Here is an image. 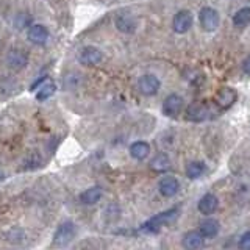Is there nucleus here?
Instances as JSON below:
<instances>
[{"label": "nucleus", "instance_id": "19", "mask_svg": "<svg viewBox=\"0 0 250 250\" xmlns=\"http://www.w3.org/2000/svg\"><path fill=\"white\" fill-rule=\"evenodd\" d=\"M116 27L119 28L122 33H133V31L136 30V22L131 16L121 14L116 18Z\"/></svg>", "mask_w": 250, "mask_h": 250}, {"label": "nucleus", "instance_id": "7", "mask_svg": "<svg viewBox=\"0 0 250 250\" xmlns=\"http://www.w3.org/2000/svg\"><path fill=\"white\" fill-rule=\"evenodd\" d=\"M183 105H185V102H183L182 96H178V94H170V96H167L163 102V113L166 116L174 117L182 111Z\"/></svg>", "mask_w": 250, "mask_h": 250}, {"label": "nucleus", "instance_id": "6", "mask_svg": "<svg viewBox=\"0 0 250 250\" xmlns=\"http://www.w3.org/2000/svg\"><path fill=\"white\" fill-rule=\"evenodd\" d=\"M80 62L86 67H94L102 62L104 60V53H102L97 47H84L80 52V57H78Z\"/></svg>", "mask_w": 250, "mask_h": 250}, {"label": "nucleus", "instance_id": "12", "mask_svg": "<svg viewBox=\"0 0 250 250\" xmlns=\"http://www.w3.org/2000/svg\"><path fill=\"white\" fill-rule=\"evenodd\" d=\"M178 188H180L178 180L172 175L163 177L158 183V191L163 197H174V195L178 192Z\"/></svg>", "mask_w": 250, "mask_h": 250}, {"label": "nucleus", "instance_id": "15", "mask_svg": "<svg viewBox=\"0 0 250 250\" xmlns=\"http://www.w3.org/2000/svg\"><path fill=\"white\" fill-rule=\"evenodd\" d=\"M102 195H104L102 188L92 186V188H88V189H84L80 194V202L83 203V205H96V203L102 199Z\"/></svg>", "mask_w": 250, "mask_h": 250}, {"label": "nucleus", "instance_id": "5", "mask_svg": "<svg viewBox=\"0 0 250 250\" xmlns=\"http://www.w3.org/2000/svg\"><path fill=\"white\" fill-rule=\"evenodd\" d=\"M209 108L207 104H202V102H194L186 109V117L192 122H203L209 117Z\"/></svg>", "mask_w": 250, "mask_h": 250}, {"label": "nucleus", "instance_id": "16", "mask_svg": "<svg viewBox=\"0 0 250 250\" xmlns=\"http://www.w3.org/2000/svg\"><path fill=\"white\" fill-rule=\"evenodd\" d=\"M55 91H57V84H55L53 80H50V78H45V80L41 84H39V88H38V91L35 94V97L39 102H44L49 97H52L53 94H55Z\"/></svg>", "mask_w": 250, "mask_h": 250}, {"label": "nucleus", "instance_id": "13", "mask_svg": "<svg viewBox=\"0 0 250 250\" xmlns=\"http://www.w3.org/2000/svg\"><path fill=\"white\" fill-rule=\"evenodd\" d=\"M217 205H219L217 197H216L214 194L208 192V194H205V195H203V197L199 200L197 208H199V211H200V214H203V216H209V214H213L214 211L217 209Z\"/></svg>", "mask_w": 250, "mask_h": 250}, {"label": "nucleus", "instance_id": "24", "mask_svg": "<svg viewBox=\"0 0 250 250\" xmlns=\"http://www.w3.org/2000/svg\"><path fill=\"white\" fill-rule=\"evenodd\" d=\"M238 247L239 250H250V230L242 233V236L238 242Z\"/></svg>", "mask_w": 250, "mask_h": 250}, {"label": "nucleus", "instance_id": "17", "mask_svg": "<svg viewBox=\"0 0 250 250\" xmlns=\"http://www.w3.org/2000/svg\"><path fill=\"white\" fill-rule=\"evenodd\" d=\"M148 153H150V146H148L146 141H136L130 146V155L135 160H146Z\"/></svg>", "mask_w": 250, "mask_h": 250}, {"label": "nucleus", "instance_id": "21", "mask_svg": "<svg viewBox=\"0 0 250 250\" xmlns=\"http://www.w3.org/2000/svg\"><path fill=\"white\" fill-rule=\"evenodd\" d=\"M205 172V164L200 163V161H191L186 164V177L195 180V178H200Z\"/></svg>", "mask_w": 250, "mask_h": 250}, {"label": "nucleus", "instance_id": "9", "mask_svg": "<svg viewBox=\"0 0 250 250\" xmlns=\"http://www.w3.org/2000/svg\"><path fill=\"white\" fill-rule=\"evenodd\" d=\"M238 94L233 88H221L214 96V102L216 105L221 109H229L230 106H233V104L236 102Z\"/></svg>", "mask_w": 250, "mask_h": 250}, {"label": "nucleus", "instance_id": "2", "mask_svg": "<svg viewBox=\"0 0 250 250\" xmlns=\"http://www.w3.org/2000/svg\"><path fill=\"white\" fill-rule=\"evenodd\" d=\"M75 233H77V229H75L74 222H70V221L62 222L57 229V231H55V234H53V246L55 247L67 246L69 242H72Z\"/></svg>", "mask_w": 250, "mask_h": 250}, {"label": "nucleus", "instance_id": "11", "mask_svg": "<svg viewBox=\"0 0 250 250\" xmlns=\"http://www.w3.org/2000/svg\"><path fill=\"white\" fill-rule=\"evenodd\" d=\"M27 38L31 44L35 45H44L49 39V30H47L41 23H35L27 31Z\"/></svg>", "mask_w": 250, "mask_h": 250}, {"label": "nucleus", "instance_id": "18", "mask_svg": "<svg viewBox=\"0 0 250 250\" xmlns=\"http://www.w3.org/2000/svg\"><path fill=\"white\" fill-rule=\"evenodd\" d=\"M152 170L158 172V174H163V172H167L170 169V160L167 153H158L153 156V160L150 163Z\"/></svg>", "mask_w": 250, "mask_h": 250}, {"label": "nucleus", "instance_id": "23", "mask_svg": "<svg viewBox=\"0 0 250 250\" xmlns=\"http://www.w3.org/2000/svg\"><path fill=\"white\" fill-rule=\"evenodd\" d=\"M41 164V156L38 153H30L25 160H23V169H36Z\"/></svg>", "mask_w": 250, "mask_h": 250}, {"label": "nucleus", "instance_id": "4", "mask_svg": "<svg viewBox=\"0 0 250 250\" xmlns=\"http://www.w3.org/2000/svg\"><path fill=\"white\" fill-rule=\"evenodd\" d=\"M160 86H161L160 80L152 74H146L138 80V89L144 96H155L160 91Z\"/></svg>", "mask_w": 250, "mask_h": 250}, {"label": "nucleus", "instance_id": "8", "mask_svg": "<svg viewBox=\"0 0 250 250\" xmlns=\"http://www.w3.org/2000/svg\"><path fill=\"white\" fill-rule=\"evenodd\" d=\"M172 27L177 31V33L183 35L186 31H189V28L192 27V14L188 10H182L178 11L174 16V21H172Z\"/></svg>", "mask_w": 250, "mask_h": 250}, {"label": "nucleus", "instance_id": "26", "mask_svg": "<svg viewBox=\"0 0 250 250\" xmlns=\"http://www.w3.org/2000/svg\"><path fill=\"white\" fill-rule=\"evenodd\" d=\"M2 178H3V170L0 169V180H2Z\"/></svg>", "mask_w": 250, "mask_h": 250}, {"label": "nucleus", "instance_id": "14", "mask_svg": "<svg viewBox=\"0 0 250 250\" xmlns=\"http://www.w3.org/2000/svg\"><path fill=\"white\" fill-rule=\"evenodd\" d=\"M203 244V236L200 230H191L183 236V247L186 250H199Z\"/></svg>", "mask_w": 250, "mask_h": 250}, {"label": "nucleus", "instance_id": "22", "mask_svg": "<svg viewBox=\"0 0 250 250\" xmlns=\"http://www.w3.org/2000/svg\"><path fill=\"white\" fill-rule=\"evenodd\" d=\"M233 23L236 27H246L250 23V8L249 6H244L238 10L233 16Z\"/></svg>", "mask_w": 250, "mask_h": 250}, {"label": "nucleus", "instance_id": "25", "mask_svg": "<svg viewBox=\"0 0 250 250\" xmlns=\"http://www.w3.org/2000/svg\"><path fill=\"white\" fill-rule=\"evenodd\" d=\"M242 70H244L246 74L250 75V55H249V57L244 61H242Z\"/></svg>", "mask_w": 250, "mask_h": 250}, {"label": "nucleus", "instance_id": "3", "mask_svg": "<svg viewBox=\"0 0 250 250\" xmlns=\"http://www.w3.org/2000/svg\"><path fill=\"white\" fill-rule=\"evenodd\" d=\"M199 21H200V27L211 33V31H216L219 27V22H221V18H219V13L211 6H203L200 13H199Z\"/></svg>", "mask_w": 250, "mask_h": 250}, {"label": "nucleus", "instance_id": "10", "mask_svg": "<svg viewBox=\"0 0 250 250\" xmlns=\"http://www.w3.org/2000/svg\"><path fill=\"white\" fill-rule=\"evenodd\" d=\"M28 62V55L21 49H13L6 55V64L13 70H22Z\"/></svg>", "mask_w": 250, "mask_h": 250}, {"label": "nucleus", "instance_id": "1", "mask_svg": "<svg viewBox=\"0 0 250 250\" xmlns=\"http://www.w3.org/2000/svg\"><path fill=\"white\" fill-rule=\"evenodd\" d=\"M177 208H170V209H166V211H161V213L155 214L153 217H150L146 224H143L141 227V230L144 231H148V233H153V231H158L163 225H166L172 221H175L177 217Z\"/></svg>", "mask_w": 250, "mask_h": 250}, {"label": "nucleus", "instance_id": "20", "mask_svg": "<svg viewBox=\"0 0 250 250\" xmlns=\"http://www.w3.org/2000/svg\"><path fill=\"white\" fill-rule=\"evenodd\" d=\"M200 233L203 238H213L217 234L219 231V224L214 221V219H207V221H203L200 224Z\"/></svg>", "mask_w": 250, "mask_h": 250}]
</instances>
